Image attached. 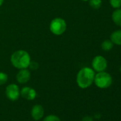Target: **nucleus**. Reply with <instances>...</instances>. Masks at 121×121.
Masks as SVG:
<instances>
[{
  "instance_id": "obj_9",
  "label": "nucleus",
  "mask_w": 121,
  "mask_h": 121,
  "mask_svg": "<svg viewBox=\"0 0 121 121\" xmlns=\"http://www.w3.org/2000/svg\"><path fill=\"white\" fill-rule=\"evenodd\" d=\"M31 115L32 118L35 120H40L42 119L44 115V109L43 106L39 104L34 105L31 108Z\"/></svg>"
},
{
  "instance_id": "obj_1",
  "label": "nucleus",
  "mask_w": 121,
  "mask_h": 121,
  "mask_svg": "<svg viewBox=\"0 0 121 121\" xmlns=\"http://www.w3.org/2000/svg\"><path fill=\"white\" fill-rule=\"evenodd\" d=\"M12 65L17 69H28L31 64V56L25 50H17L14 51L10 58Z\"/></svg>"
},
{
  "instance_id": "obj_12",
  "label": "nucleus",
  "mask_w": 121,
  "mask_h": 121,
  "mask_svg": "<svg viewBox=\"0 0 121 121\" xmlns=\"http://www.w3.org/2000/svg\"><path fill=\"white\" fill-rule=\"evenodd\" d=\"M113 46L114 44L110 39H105L101 43V48L104 51H109L113 48Z\"/></svg>"
},
{
  "instance_id": "obj_3",
  "label": "nucleus",
  "mask_w": 121,
  "mask_h": 121,
  "mask_svg": "<svg viewBox=\"0 0 121 121\" xmlns=\"http://www.w3.org/2000/svg\"><path fill=\"white\" fill-rule=\"evenodd\" d=\"M93 83L98 88L100 89H106L112 85V78L110 74L105 71L98 72L95 75Z\"/></svg>"
},
{
  "instance_id": "obj_11",
  "label": "nucleus",
  "mask_w": 121,
  "mask_h": 121,
  "mask_svg": "<svg viewBox=\"0 0 121 121\" xmlns=\"http://www.w3.org/2000/svg\"><path fill=\"white\" fill-rule=\"evenodd\" d=\"M112 20L115 25L121 27V9H116L112 12Z\"/></svg>"
},
{
  "instance_id": "obj_2",
  "label": "nucleus",
  "mask_w": 121,
  "mask_h": 121,
  "mask_svg": "<svg viewBox=\"0 0 121 121\" xmlns=\"http://www.w3.org/2000/svg\"><path fill=\"white\" fill-rule=\"evenodd\" d=\"M95 73L92 68L83 67L79 70L76 76V83L79 88L86 89L89 88L94 82Z\"/></svg>"
},
{
  "instance_id": "obj_21",
  "label": "nucleus",
  "mask_w": 121,
  "mask_h": 121,
  "mask_svg": "<svg viewBox=\"0 0 121 121\" xmlns=\"http://www.w3.org/2000/svg\"><path fill=\"white\" fill-rule=\"evenodd\" d=\"M120 72H121V66H120Z\"/></svg>"
},
{
  "instance_id": "obj_4",
  "label": "nucleus",
  "mask_w": 121,
  "mask_h": 121,
  "mask_svg": "<svg viewBox=\"0 0 121 121\" xmlns=\"http://www.w3.org/2000/svg\"><path fill=\"white\" fill-rule=\"evenodd\" d=\"M66 28L67 24L66 21L60 17H56L52 19L49 25L51 32L56 36L62 35L66 31Z\"/></svg>"
},
{
  "instance_id": "obj_18",
  "label": "nucleus",
  "mask_w": 121,
  "mask_h": 121,
  "mask_svg": "<svg viewBox=\"0 0 121 121\" xmlns=\"http://www.w3.org/2000/svg\"><path fill=\"white\" fill-rule=\"evenodd\" d=\"M82 121H93V119L91 116H85L84 117H83Z\"/></svg>"
},
{
  "instance_id": "obj_14",
  "label": "nucleus",
  "mask_w": 121,
  "mask_h": 121,
  "mask_svg": "<svg viewBox=\"0 0 121 121\" xmlns=\"http://www.w3.org/2000/svg\"><path fill=\"white\" fill-rule=\"evenodd\" d=\"M110 6L114 9H120L121 7V0H109Z\"/></svg>"
},
{
  "instance_id": "obj_6",
  "label": "nucleus",
  "mask_w": 121,
  "mask_h": 121,
  "mask_svg": "<svg viewBox=\"0 0 121 121\" xmlns=\"http://www.w3.org/2000/svg\"><path fill=\"white\" fill-rule=\"evenodd\" d=\"M6 95L12 101H15L20 97V90L18 85L15 83L9 84L6 88Z\"/></svg>"
},
{
  "instance_id": "obj_8",
  "label": "nucleus",
  "mask_w": 121,
  "mask_h": 121,
  "mask_svg": "<svg viewBox=\"0 0 121 121\" xmlns=\"http://www.w3.org/2000/svg\"><path fill=\"white\" fill-rule=\"evenodd\" d=\"M31 78V72L28 69H19L16 76V79L18 83L21 84L26 83Z\"/></svg>"
},
{
  "instance_id": "obj_13",
  "label": "nucleus",
  "mask_w": 121,
  "mask_h": 121,
  "mask_svg": "<svg viewBox=\"0 0 121 121\" xmlns=\"http://www.w3.org/2000/svg\"><path fill=\"white\" fill-rule=\"evenodd\" d=\"M89 5L94 9H100L102 6V0H89Z\"/></svg>"
},
{
  "instance_id": "obj_7",
  "label": "nucleus",
  "mask_w": 121,
  "mask_h": 121,
  "mask_svg": "<svg viewBox=\"0 0 121 121\" xmlns=\"http://www.w3.org/2000/svg\"><path fill=\"white\" fill-rule=\"evenodd\" d=\"M20 95L22 98L27 100H33L36 98L37 93L33 88L25 86L20 91Z\"/></svg>"
},
{
  "instance_id": "obj_5",
  "label": "nucleus",
  "mask_w": 121,
  "mask_h": 121,
  "mask_svg": "<svg viewBox=\"0 0 121 121\" xmlns=\"http://www.w3.org/2000/svg\"><path fill=\"white\" fill-rule=\"evenodd\" d=\"M108 67V61L106 58L100 55L96 56L92 60V69L95 72L105 71Z\"/></svg>"
},
{
  "instance_id": "obj_17",
  "label": "nucleus",
  "mask_w": 121,
  "mask_h": 121,
  "mask_svg": "<svg viewBox=\"0 0 121 121\" xmlns=\"http://www.w3.org/2000/svg\"><path fill=\"white\" fill-rule=\"evenodd\" d=\"M29 67L32 70H36L39 68V64L36 62H32V61H31V64L29 65Z\"/></svg>"
},
{
  "instance_id": "obj_19",
  "label": "nucleus",
  "mask_w": 121,
  "mask_h": 121,
  "mask_svg": "<svg viewBox=\"0 0 121 121\" xmlns=\"http://www.w3.org/2000/svg\"><path fill=\"white\" fill-rule=\"evenodd\" d=\"M4 0H0V7H1V6L3 4V3H4Z\"/></svg>"
},
{
  "instance_id": "obj_10",
  "label": "nucleus",
  "mask_w": 121,
  "mask_h": 121,
  "mask_svg": "<svg viewBox=\"0 0 121 121\" xmlns=\"http://www.w3.org/2000/svg\"><path fill=\"white\" fill-rule=\"evenodd\" d=\"M110 40L113 44L121 46V30H116L113 31L110 36Z\"/></svg>"
},
{
  "instance_id": "obj_20",
  "label": "nucleus",
  "mask_w": 121,
  "mask_h": 121,
  "mask_svg": "<svg viewBox=\"0 0 121 121\" xmlns=\"http://www.w3.org/2000/svg\"><path fill=\"white\" fill-rule=\"evenodd\" d=\"M81 1H83V2H88L89 0H81Z\"/></svg>"
},
{
  "instance_id": "obj_15",
  "label": "nucleus",
  "mask_w": 121,
  "mask_h": 121,
  "mask_svg": "<svg viewBox=\"0 0 121 121\" xmlns=\"http://www.w3.org/2000/svg\"><path fill=\"white\" fill-rule=\"evenodd\" d=\"M8 81V75L4 72H0V86L4 85Z\"/></svg>"
},
{
  "instance_id": "obj_16",
  "label": "nucleus",
  "mask_w": 121,
  "mask_h": 121,
  "mask_svg": "<svg viewBox=\"0 0 121 121\" xmlns=\"http://www.w3.org/2000/svg\"><path fill=\"white\" fill-rule=\"evenodd\" d=\"M42 121H60V120L56 115H48L46 116Z\"/></svg>"
}]
</instances>
